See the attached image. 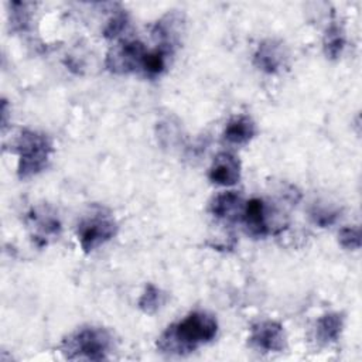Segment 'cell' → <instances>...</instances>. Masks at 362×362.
Listing matches in <instances>:
<instances>
[{"label": "cell", "instance_id": "6da1fadb", "mask_svg": "<svg viewBox=\"0 0 362 362\" xmlns=\"http://www.w3.org/2000/svg\"><path fill=\"white\" fill-rule=\"evenodd\" d=\"M218 334L216 318L206 311H192L167 327L157 338V349L167 355H187L211 342Z\"/></svg>", "mask_w": 362, "mask_h": 362}, {"label": "cell", "instance_id": "7a4b0ae2", "mask_svg": "<svg viewBox=\"0 0 362 362\" xmlns=\"http://www.w3.org/2000/svg\"><path fill=\"white\" fill-rule=\"evenodd\" d=\"M59 351L69 361H102L113 351V337L102 327H82L62 339Z\"/></svg>", "mask_w": 362, "mask_h": 362}, {"label": "cell", "instance_id": "3957f363", "mask_svg": "<svg viewBox=\"0 0 362 362\" xmlns=\"http://www.w3.org/2000/svg\"><path fill=\"white\" fill-rule=\"evenodd\" d=\"M52 150V141L45 133L28 129L23 130L16 141L18 177L25 180L41 173L47 167Z\"/></svg>", "mask_w": 362, "mask_h": 362}, {"label": "cell", "instance_id": "277c9868", "mask_svg": "<svg viewBox=\"0 0 362 362\" xmlns=\"http://www.w3.org/2000/svg\"><path fill=\"white\" fill-rule=\"evenodd\" d=\"M117 232V223L105 208L95 206L89 215L82 218L76 228L78 242L85 253H90L109 242Z\"/></svg>", "mask_w": 362, "mask_h": 362}, {"label": "cell", "instance_id": "5b68a950", "mask_svg": "<svg viewBox=\"0 0 362 362\" xmlns=\"http://www.w3.org/2000/svg\"><path fill=\"white\" fill-rule=\"evenodd\" d=\"M146 52L147 49L141 41L123 40L115 44L107 51L105 65L107 71L113 74H117V75L130 74L141 68V62Z\"/></svg>", "mask_w": 362, "mask_h": 362}, {"label": "cell", "instance_id": "8992f818", "mask_svg": "<svg viewBox=\"0 0 362 362\" xmlns=\"http://www.w3.org/2000/svg\"><path fill=\"white\" fill-rule=\"evenodd\" d=\"M286 332L280 322L273 320L259 321L252 325L249 344L262 352H281L286 348Z\"/></svg>", "mask_w": 362, "mask_h": 362}, {"label": "cell", "instance_id": "52a82bcc", "mask_svg": "<svg viewBox=\"0 0 362 362\" xmlns=\"http://www.w3.org/2000/svg\"><path fill=\"white\" fill-rule=\"evenodd\" d=\"M211 182L222 187H230L240 180V161L236 156L228 151L218 153L208 171Z\"/></svg>", "mask_w": 362, "mask_h": 362}, {"label": "cell", "instance_id": "ba28073f", "mask_svg": "<svg viewBox=\"0 0 362 362\" xmlns=\"http://www.w3.org/2000/svg\"><path fill=\"white\" fill-rule=\"evenodd\" d=\"M28 225L33 229V239L38 246L47 245L51 239L58 238L61 232L59 219L44 208H35L28 214Z\"/></svg>", "mask_w": 362, "mask_h": 362}, {"label": "cell", "instance_id": "9c48e42d", "mask_svg": "<svg viewBox=\"0 0 362 362\" xmlns=\"http://www.w3.org/2000/svg\"><path fill=\"white\" fill-rule=\"evenodd\" d=\"M284 61H286L284 45L276 40H266L260 42L253 55V64L256 65V68L266 74L279 72Z\"/></svg>", "mask_w": 362, "mask_h": 362}, {"label": "cell", "instance_id": "30bf717a", "mask_svg": "<svg viewBox=\"0 0 362 362\" xmlns=\"http://www.w3.org/2000/svg\"><path fill=\"white\" fill-rule=\"evenodd\" d=\"M245 208V201L236 191H225L215 195L209 202V212L225 221H239L242 219Z\"/></svg>", "mask_w": 362, "mask_h": 362}, {"label": "cell", "instance_id": "8fae6325", "mask_svg": "<svg viewBox=\"0 0 362 362\" xmlns=\"http://www.w3.org/2000/svg\"><path fill=\"white\" fill-rule=\"evenodd\" d=\"M269 211L263 199L252 198L245 202L242 221L245 222L247 232L253 236H266L272 232L269 223Z\"/></svg>", "mask_w": 362, "mask_h": 362}, {"label": "cell", "instance_id": "7c38bea8", "mask_svg": "<svg viewBox=\"0 0 362 362\" xmlns=\"http://www.w3.org/2000/svg\"><path fill=\"white\" fill-rule=\"evenodd\" d=\"M256 134V124L255 122L245 115L232 117L223 130V139L236 146H242L249 143Z\"/></svg>", "mask_w": 362, "mask_h": 362}, {"label": "cell", "instance_id": "4fadbf2b", "mask_svg": "<svg viewBox=\"0 0 362 362\" xmlns=\"http://www.w3.org/2000/svg\"><path fill=\"white\" fill-rule=\"evenodd\" d=\"M344 328V315L337 311L322 314L315 324V338L321 345L335 342Z\"/></svg>", "mask_w": 362, "mask_h": 362}, {"label": "cell", "instance_id": "5bb4252c", "mask_svg": "<svg viewBox=\"0 0 362 362\" xmlns=\"http://www.w3.org/2000/svg\"><path fill=\"white\" fill-rule=\"evenodd\" d=\"M322 48L324 54L329 59H338L345 48V31L341 24L337 21H332L324 34L322 40Z\"/></svg>", "mask_w": 362, "mask_h": 362}, {"label": "cell", "instance_id": "9a60e30c", "mask_svg": "<svg viewBox=\"0 0 362 362\" xmlns=\"http://www.w3.org/2000/svg\"><path fill=\"white\" fill-rule=\"evenodd\" d=\"M170 52H171V48L164 45H158L157 48L147 51L141 62V68L144 74L150 78L160 76L167 66V58Z\"/></svg>", "mask_w": 362, "mask_h": 362}, {"label": "cell", "instance_id": "2e32d148", "mask_svg": "<svg viewBox=\"0 0 362 362\" xmlns=\"http://www.w3.org/2000/svg\"><path fill=\"white\" fill-rule=\"evenodd\" d=\"M164 300H165V296L163 294V291L154 284L148 283L146 284L144 291L141 293L137 301V305L144 314H154L164 304Z\"/></svg>", "mask_w": 362, "mask_h": 362}, {"label": "cell", "instance_id": "e0dca14e", "mask_svg": "<svg viewBox=\"0 0 362 362\" xmlns=\"http://www.w3.org/2000/svg\"><path fill=\"white\" fill-rule=\"evenodd\" d=\"M28 3L21 1H13L11 3V11H10V24L14 31H24L30 24V10Z\"/></svg>", "mask_w": 362, "mask_h": 362}, {"label": "cell", "instance_id": "ac0fdd59", "mask_svg": "<svg viewBox=\"0 0 362 362\" xmlns=\"http://www.w3.org/2000/svg\"><path fill=\"white\" fill-rule=\"evenodd\" d=\"M361 228L359 226H345L338 232V242L344 249L356 250L361 247Z\"/></svg>", "mask_w": 362, "mask_h": 362}, {"label": "cell", "instance_id": "d6986e66", "mask_svg": "<svg viewBox=\"0 0 362 362\" xmlns=\"http://www.w3.org/2000/svg\"><path fill=\"white\" fill-rule=\"evenodd\" d=\"M127 25V16L126 13H116L115 16L110 17V20L107 21L106 27L103 28V37L112 40L116 38L117 35H120L123 33V30Z\"/></svg>", "mask_w": 362, "mask_h": 362}, {"label": "cell", "instance_id": "ffe728a7", "mask_svg": "<svg viewBox=\"0 0 362 362\" xmlns=\"http://www.w3.org/2000/svg\"><path fill=\"white\" fill-rule=\"evenodd\" d=\"M310 215H311L313 221H314L317 225H320L321 228H325V226L332 225V223L338 219L339 212H338V211H335V209L317 208V206H315L314 209H311Z\"/></svg>", "mask_w": 362, "mask_h": 362}]
</instances>
